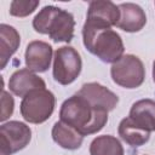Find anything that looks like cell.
Wrapping results in <instances>:
<instances>
[{"instance_id": "cell-2", "label": "cell", "mask_w": 155, "mask_h": 155, "mask_svg": "<svg viewBox=\"0 0 155 155\" xmlns=\"http://www.w3.org/2000/svg\"><path fill=\"white\" fill-rule=\"evenodd\" d=\"M85 47L102 62L115 63L124 56V42L111 28L85 22L82 28Z\"/></svg>"}, {"instance_id": "cell-1", "label": "cell", "mask_w": 155, "mask_h": 155, "mask_svg": "<svg viewBox=\"0 0 155 155\" xmlns=\"http://www.w3.org/2000/svg\"><path fill=\"white\" fill-rule=\"evenodd\" d=\"M61 121L75 128L81 136L99 132L108 121V111L96 109L84 97L74 94L63 102L59 110Z\"/></svg>"}, {"instance_id": "cell-19", "label": "cell", "mask_w": 155, "mask_h": 155, "mask_svg": "<svg viewBox=\"0 0 155 155\" xmlns=\"http://www.w3.org/2000/svg\"><path fill=\"white\" fill-rule=\"evenodd\" d=\"M13 107H15V102H13L12 96L8 92L2 90V93H1V116H0L1 121H5L6 119H8L11 116V114L13 113Z\"/></svg>"}, {"instance_id": "cell-3", "label": "cell", "mask_w": 155, "mask_h": 155, "mask_svg": "<svg viewBox=\"0 0 155 155\" xmlns=\"http://www.w3.org/2000/svg\"><path fill=\"white\" fill-rule=\"evenodd\" d=\"M35 31L48 35L56 42H69L74 38L75 21L70 12L56 6H45L33 19Z\"/></svg>"}, {"instance_id": "cell-10", "label": "cell", "mask_w": 155, "mask_h": 155, "mask_svg": "<svg viewBox=\"0 0 155 155\" xmlns=\"http://www.w3.org/2000/svg\"><path fill=\"white\" fill-rule=\"evenodd\" d=\"M52 47L45 41H31L25 50V65L33 73H44L50 68Z\"/></svg>"}, {"instance_id": "cell-6", "label": "cell", "mask_w": 155, "mask_h": 155, "mask_svg": "<svg viewBox=\"0 0 155 155\" xmlns=\"http://www.w3.org/2000/svg\"><path fill=\"white\" fill-rule=\"evenodd\" d=\"M81 67V57L74 47L62 46L56 50L53 58V78L58 84H71L79 76Z\"/></svg>"}, {"instance_id": "cell-7", "label": "cell", "mask_w": 155, "mask_h": 155, "mask_svg": "<svg viewBox=\"0 0 155 155\" xmlns=\"http://www.w3.org/2000/svg\"><path fill=\"white\" fill-rule=\"evenodd\" d=\"M31 139L30 128L19 121H8L0 127V155H11L24 149Z\"/></svg>"}, {"instance_id": "cell-4", "label": "cell", "mask_w": 155, "mask_h": 155, "mask_svg": "<svg viewBox=\"0 0 155 155\" xmlns=\"http://www.w3.org/2000/svg\"><path fill=\"white\" fill-rule=\"evenodd\" d=\"M56 98L46 88L35 90L23 97L21 103V114L27 122L42 124L53 113Z\"/></svg>"}, {"instance_id": "cell-12", "label": "cell", "mask_w": 155, "mask_h": 155, "mask_svg": "<svg viewBox=\"0 0 155 155\" xmlns=\"http://www.w3.org/2000/svg\"><path fill=\"white\" fill-rule=\"evenodd\" d=\"M120 18L116 27L127 33L139 31L147 23V16L143 8L133 2H124L119 5Z\"/></svg>"}, {"instance_id": "cell-17", "label": "cell", "mask_w": 155, "mask_h": 155, "mask_svg": "<svg viewBox=\"0 0 155 155\" xmlns=\"http://www.w3.org/2000/svg\"><path fill=\"white\" fill-rule=\"evenodd\" d=\"M91 155H124V148L116 137L104 134L94 138L90 145Z\"/></svg>"}, {"instance_id": "cell-14", "label": "cell", "mask_w": 155, "mask_h": 155, "mask_svg": "<svg viewBox=\"0 0 155 155\" xmlns=\"http://www.w3.org/2000/svg\"><path fill=\"white\" fill-rule=\"evenodd\" d=\"M52 138L59 147L69 150L79 149L84 140V136L61 120L57 121L52 127Z\"/></svg>"}, {"instance_id": "cell-9", "label": "cell", "mask_w": 155, "mask_h": 155, "mask_svg": "<svg viewBox=\"0 0 155 155\" xmlns=\"http://www.w3.org/2000/svg\"><path fill=\"white\" fill-rule=\"evenodd\" d=\"M120 18V10L114 2L108 0L91 1L87 10L86 21L111 28L117 24Z\"/></svg>"}, {"instance_id": "cell-18", "label": "cell", "mask_w": 155, "mask_h": 155, "mask_svg": "<svg viewBox=\"0 0 155 155\" xmlns=\"http://www.w3.org/2000/svg\"><path fill=\"white\" fill-rule=\"evenodd\" d=\"M39 1H12L10 5V15L15 17H25L35 11Z\"/></svg>"}, {"instance_id": "cell-20", "label": "cell", "mask_w": 155, "mask_h": 155, "mask_svg": "<svg viewBox=\"0 0 155 155\" xmlns=\"http://www.w3.org/2000/svg\"><path fill=\"white\" fill-rule=\"evenodd\" d=\"M153 80H154V82H155V61H154V63H153Z\"/></svg>"}, {"instance_id": "cell-8", "label": "cell", "mask_w": 155, "mask_h": 155, "mask_svg": "<svg viewBox=\"0 0 155 155\" xmlns=\"http://www.w3.org/2000/svg\"><path fill=\"white\" fill-rule=\"evenodd\" d=\"M76 94L84 97L96 109L108 113L111 111L119 102V98L114 92L98 82H88L82 85Z\"/></svg>"}, {"instance_id": "cell-5", "label": "cell", "mask_w": 155, "mask_h": 155, "mask_svg": "<svg viewBox=\"0 0 155 155\" xmlns=\"http://www.w3.org/2000/svg\"><path fill=\"white\" fill-rule=\"evenodd\" d=\"M110 74L116 85L125 88H137L144 81L145 69L137 56L124 54L117 62L113 63Z\"/></svg>"}, {"instance_id": "cell-15", "label": "cell", "mask_w": 155, "mask_h": 155, "mask_svg": "<svg viewBox=\"0 0 155 155\" xmlns=\"http://www.w3.org/2000/svg\"><path fill=\"white\" fill-rule=\"evenodd\" d=\"M21 42L18 31L7 24L0 25V68L4 69Z\"/></svg>"}, {"instance_id": "cell-13", "label": "cell", "mask_w": 155, "mask_h": 155, "mask_svg": "<svg viewBox=\"0 0 155 155\" xmlns=\"http://www.w3.org/2000/svg\"><path fill=\"white\" fill-rule=\"evenodd\" d=\"M128 117L142 130L155 131V101L140 99L133 103Z\"/></svg>"}, {"instance_id": "cell-11", "label": "cell", "mask_w": 155, "mask_h": 155, "mask_svg": "<svg viewBox=\"0 0 155 155\" xmlns=\"http://www.w3.org/2000/svg\"><path fill=\"white\" fill-rule=\"evenodd\" d=\"M8 87L10 91L18 96V97H25L28 93L35 90H42L46 87L45 81L30 71L29 69H19L15 71L8 81Z\"/></svg>"}, {"instance_id": "cell-16", "label": "cell", "mask_w": 155, "mask_h": 155, "mask_svg": "<svg viewBox=\"0 0 155 155\" xmlns=\"http://www.w3.org/2000/svg\"><path fill=\"white\" fill-rule=\"evenodd\" d=\"M117 132L121 139L131 147H140L145 144L150 138V132L138 127L128 116L121 120Z\"/></svg>"}]
</instances>
